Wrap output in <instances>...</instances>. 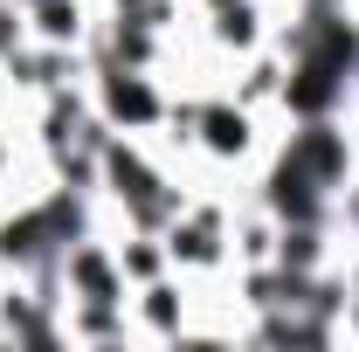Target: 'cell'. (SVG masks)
<instances>
[{
  "instance_id": "obj_3",
  "label": "cell",
  "mask_w": 359,
  "mask_h": 352,
  "mask_svg": "<svg viewBox=\"0 0 359 352\" xmlns=\"http://www.w3.org/2000/svg\"><path fill=\"white\" fill-rule=\"evenodd\" d=\"M83 187H55L48 201L35 208H21V215L0 228V263L7 269H48L62 263V249L69 242H83Z\"/></svg>"
},
{
  "instance_id": "obj_5",
  "label": "cell",
  "mask_w": 359,
  "mask_h": 352,
  "mask_svg": "<svg viewBox=\"0 0 359 352\" xmlns=\"http://www.w3.org/2000/svg\"><path fill=\"white\" fill-rule=\"evenodd\" d=\"M62 283H69V304H125L118 249H104V242H90V235L62 249Z\"/></svg>"
},
{
  "instance_id": "obj_7",
  "label": "cell",
  "mask_w": 359,
  "mask_h": 352,
  "mask_svg": "<svg viewBox=\"0 0 359 352\" xmlns=\"http://www.w3.org/2000/svg\"><path fill=\"white\" fill-rule=\"evenodd\" d=\"M194 132H201V145H208L215 159H242L256 118H249L242 104H194Z\"/></svg>"
},
{
  "instance_id": "obj_13",
  "label": "cell",
  "mask_w": 359,
  "mask_h": 352,
  "mask_svg": "<svg viewBox=\"0 0 359 352\" xmlns=\"http://www.w3.org/2000/svg\"><path fill=\"white\" fill-rule=\"evenodd\" d=\"M132 7H145V0H118V14H132Z\"/></svg>"
},
{
  "instance_id": "obj_1",
  "label": "cell",
  "mask_w": 359,
  "mask_h": 352,
  "mask_svg": "<svg viewBox=\"0 0 359 352\" xmlns=\"http://www.w3.org/2000/svg\"><path fill=\"white\" fill-rule=\"evenodd\" d=\"M353 76H359V28L339 14V7L311 0L304 28L290 35V76H283V104H290L297 118H332V111L346 104Z\"/></svg>"
},
{
  "instance_id": "obj_11",
  "label": "cell",
  "mask_w": 359,
  "mask_h": 352,
  "mask_svg": "<svg viewBox=\"0 0 359 352\" xmlns=\"http://www.w3.org/2000/svg\"><path fill=\"white\" fill-rule=\"evenodd\" d=\"M215 35H222L228 48H249V42H256V7H249V0H228V7H215Z\"/></svg>"
},
{
  "instance_id": "obj_12",
  "label": "cell",
  "mask_w": 359,
  "mask_h": 352,
  "mask_svg": "<svg viewBox=\"0 0 359 352\" xmlns=\"http://www.w3.org/2000/svg\"><path fill=\"white\" fill-rule=\"evenodd\" d=\"M21 42V21H14V0H0V55H14Z\"/></svg>"
},
{
  "instance_id": "obj_2",
  "label": "cell",
  "mask_w": 359,
  "mask_h": 352,
  "mask_svg": "<svg viewBox=\"0 0 359 352\" xmlns=\"http://www.w3.org/2000/svg\"><path fill=\"white\" fill-rule=\"evenodd\" d=\"M346 180H353V138L332 118H304V132H290V145L276 152L263 201L276 221H325L332 194Z\"/></svg>"
},
{
  "instance_id": "obj_6",
  "label": "cell",
  "mask_w": 359,
  "mask_h": 352,
  "mask_svg": "<svg viewBox=\"0 0 359 352\" xmlns=\"http://www.w3.org/2000/svg\"><path fill=\"white\" fill-rule=\"evenodd\" d=\"M166 256H173V263H194V269L222 263V215H215V208H201V215L180 208V215L166 221Z\"/></svg>"
},
{
  "instance_id": "obj_9",
  "label": "cell",
  "mask_w": 359,
  "mask_h": 352,
  "mask_svg": "<svg viewBox=\"0 0 359 352\" xmlns=\"http://www.w3.org/2000/svg\"><path fill=\"white\" fill-rule=\"evenodd\" d=\"M166 242H152V228H138L132 242L118 249V269H125V283H152V276H166Z\"/></svg>"
},
{
  "instance_id": "obj_8",
  "label": "cell",
  "mask_w": 359,
  "mask_h": 352,
  "mask_svg": "<svg viewBox=\"0 0 359 352\" xmlns=\"http://www.w3.org/2000/svg\"><path fill=\"white\" fill-rule=\"evenodd\" d=\"M28 14H35V35L55 48H76L83 42V7L76 0H28Z\"/></svg>"
},
{
  "instance_id": "obj_10",
  "label": "cell",
  "mask_w": 359,
  "mask_h": 352,
  "mask_svg": "<svg viewBox=\"0 0 359 352\" xmlns=\"http://www.w3.org/2000/svg\"><path fill=\"white\" fill-rule=\"evenodd\" d=\"M138 311H145V325H152V332H159V339H180V290L173 283H166V276H152V283H145V290H138Z\"/></svg>"
},
{
  "instance_id": "obj_4",
  "label": "cell",
  "mask_w": 359,
  "mask_h": 352,
  "mask_svg": "<svg viewBox=\"0 0 359 352\" xmlns=\"http://www.w3.org/2000/svg\"><path fill=\"white\" fill-rule=\"evenodd\" d=\"M97 111H104L111 132H145V125L159 118V90H152V76L132 69V62H104V69H97Z\"/></svg>"
}]
</instances>
